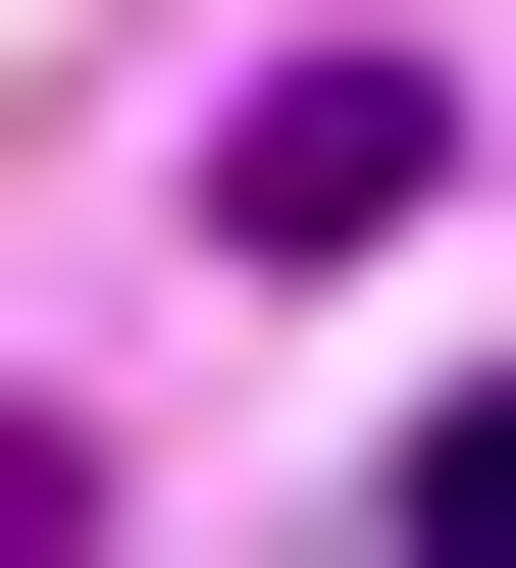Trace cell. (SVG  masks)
<instances>
[{"instance_id": "1", "label": "cell", "mask_w": 516, "mask_h": 568, "mask_svg": "<svg viewBox=\"0 0 516 568\" xmlns=\"http://www.w3.org/2000/svg\"><path fill=\"white\" fill-rule=\"evenodd\" d=\"M362 568H516V414H413V517H362Z\"/></svg>"}, {"instance_id": "2", "label": "cell", "mask_w": 516, "mask_h": 568, "mask_svg": "<svg viewBox=\"0 0 516 568\" xmlns=\"http://www.w3.org/2000/svg\"><path fill=\"white\" fill-rule=\"evenodd\" d=\"M52 517H103V465H52V414H0V568H52Z\"/></svg>"}]
</instances>
